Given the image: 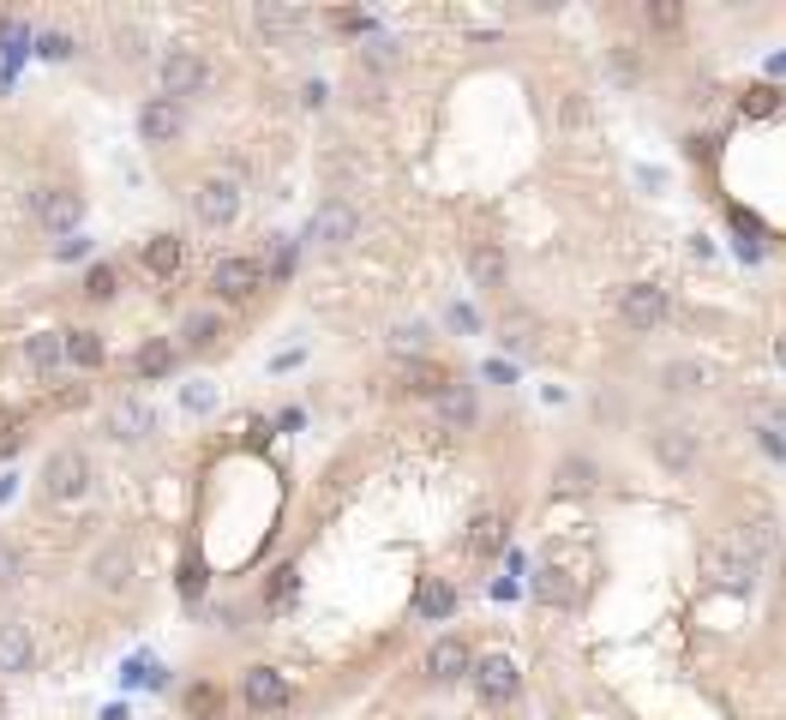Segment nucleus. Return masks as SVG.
I'll return each mask as SVG.
<instances>
[{
    "label": "nucleus",
    "mask_w": 786,
    "mask_h": 720,
    "mask_svg": "<svg viewBox=\"0 0 786 720\" xmlns=\"http://www.w3.org/2000/svg\"><path fill=\"white\" fill-rule=\"evenodd\" d=\"M156 73H163V97L181 108H186V97H205L210 90V61L198 49H168Z\"/></svg>",
    "instance_id": "1"
},
{
    "label": "nucleus",
    "mask_w": 786,
    "mask_h": 720,
    "mask_svg": "<svg viewBox=\"0 0 786 720\" xmlns=\"http://www.w3.org/2000/svg\"><path fill=\"white\" fill-rule=\"evenodd\" d=\"M648 450H655V463L672 468V475H691L696 463H703V433L684 421H660L655 433H648Z\"/></svg>",
    "instance_id": "2"
},
{
    "label": "nucleus",
    "mask_w": 786,
    "mask_h": 720,
    "mask_svg": "<svg viewBox=\"0 0 786 720\" xmlns=\"http://www.w3.org/2000/svg\"><path fill=\"white\" fill-rule=\"evenodd\" d=\"M703 577H709L714 589H726V594H750V589H757V565H750L726 535L703 547Z\"/></svg>",
    "instance_id": "3"
},
{
    "label": "nucleus",
    "mask_w": 786,
    "mask_h": 720,
    "mask_svg": "<svg viewBox=\"0 0 786 720\" xmlns=\"http://www.w3.org/2000/svg\"><path fill=\"white\" fill-rule=\"evenodd\" d=\"M355 234H361V210L348 205V198H324L307 222V241L319 246V253H343Z\"/></svg>",
    "instance_id": "4"
},
{
    "label": "nucleus",
    "mask_w": 786,
    "mask_h": 720,
    "mask_svg": "<svg viewBox=\"0 0 786 720\" xmlns=\"http://www.w3.org/2000/svg\"><path fill=\"white\" fill-rule=\"evenodd\" d=\"M85 487H91V457L78 445L49 450V463H42V492H49V499H85Z\"/></svg>",
    "instance_id": "5"
},
{
    "label": "nucleus",
    "mask_w": 786,
    "mask_h": 720,
    "mask_svg": "<svg viewBox=\"0 0 786 720\" xmlns=\"http://www.w3.org/2000/svg\"><path fill=\"white\" fill-rule=\"evenodd\" d=\"M30 205H37V222L49 234H78V222H85V198L73 193V187H37V193H30Z\"/></svg>",
    "instance_id": "6"
},
{
    "label": "nucleus",
    "mask_w": 786,
    "mask_h": 720,
    "mask_svg": "<svg viewBox=\"0 0 786 720\" xmlns=\"http://www.w3.org/2000/svg\"><path fill=\"white\" fill-rule=\"evenodd\" d=\"M193 210L205 229H229L234 217H241V180L234 175H210L205 187L193 193Z\"/></svg>",
    "instance_id": "7"
},
{
    "label": "nucleus",
    "mask_w": 786,
    "mask_h": 720,
    "mask_svg": "<svg viewBox=\"0 0 786 720\" xmlns=\"http://www.w3.org/2000/svg\"><path fill=\"white\" fill-rule=\"evenodd\" d=\"M672 312V300H667V288H655V283H631V288H619V319L631 324V331H655L660 319Z\"/></svg>",
    "instance_id": "8"
},
{
    "label": "nucleus",
    "mask_w": 786,
    "mask_h": 720,
    "mask_svg": "<svg viewBox=\"0 0 786 720\" xmlns=\"http://www.w3.org/2000/svg\"><path fill=\"white\" fill-rule=\"evenodd\" d=\"M258 283H265V265H258V258H246V253L222 258V265L210 270V288H217V300H246V295H258Z\"/></svg>",
    "instance_id": "9"
},
{
    "label": "nucleus",
    "mask_w": 786,
    "mask_h": 720,
    "mask_svg": "<svg viewBox=\"0 0 786 720\" xmlns=\"http://www.w3.org/2000/svg\"><path fill=\"white\" fill-rule=\"evenodd\" d=\"M475 691H480V703H511L516 691H523V672H516V660L511 655H487V660H475Z\"/></svg>",
    "instance_id": "10"
},
{
    "label": "nucleus",
    "mask_w": 786,
    "mask_h": 720,
    "mask_svg": "<svg viewBox=\"0 0 786 720\" xmlns=\"http://www.w3.org/2000/svg\"><path fill=\"white\" fill-rule=\"evenodd\" d=\"M91 582H96L103 594H127V589H132V547H127V540H108V547H96Z\"/></svg>",
    "instance_id": "11"
},
{
    "label": "nucleus",
    "mask_w": 786,
    "mask_h": 720,
    "mask_svg": "<svg viewBox=\"0 0 786 720\" xmlns=\"http://www.w3.org/2000/svg\"><path fill=\"white\" fill-rule=\"evenodd\" d=\"M241 703L258 708V715L288 708V679H283L276 667H246V672H241Z\"/></svg>",
    "instance_id": "12"
},
{
    "label": "nucleus",
    "mask_w": 786,
    "mask_h": 720,
    "mask_svg": "<svg viewBox=\"0 0 786 720\" xmlns=\"http://www.w3.org/2000/svg\"><path fill=\"white\" fill-rule=\"evenodd\" d=\"M186 132V108L168 103V97H151V103L139 108V139L144 144H175Z\"/></svg>",
    "instance_id": "13"
},
{
    "label": "nucleus",
    "mask_w": 786,
    "mask_h": 720,
    "mask_svg": "<svg viewBox=\"0 0 786 720\" xmlns=\"http://www.w3.org/2000/svg\"><path fill=\"white\" fill-rule=\"evenodd\" d=\"M475 672V648L463 643V637H439V643L426 648V679H439V684H456Z\"/></svg>",
    "instance_id": "14"
},
{
    "label": "nucleus",
    "mask_w": 786,
    "mask_h": 720,
    "mask_svg": "<svg viewBox=\"0 0 786 720\" xmlns=\"http://www.w3.org/2000/svg\"><path fill=\"white\" fill-rule=\"evenodd\" d=\"M103 426L120 438V445H132V438H151L156 433V409H151V402H139V397H115V402H108V414H103Z\"/></svg>",
    "instance_id": "15"
},
{
    "label": "nucleus",
    "mask_w": 786,
    "mask_h": 720,
    "mask_svg": "<svg viewBox=\"0 0 786 720\" xmlns=\"http://www.w3.org/2000/svg\"><path fill=\"white\" fill-rule=\"evenodd\" d=\"M726 540H733V547L750 558V565H762L769 553H781V528H774V516H762V511H757V516H745V523H738Z\"/></svg>",
    "instance_id": "16"
},
{
    "label": "nucleus",
    "mask_w": 786,
    "mask_h": 720,
    "mask_svg": "<svg viewBox=\"0 0 786 720\" xmlns=\"http://www.w3.org/2000/svg\"><path fill=\"white\" fill-rule=\"evenodd\" d=\"M181 258H186V241H181V234H151V241L139 246V265L151 270V277H175V270H181Z\"/></svg>",
    "instance_id": "17"
},
{
    "label": "nucleus",
    "mask_w": 786,
    "mask_h": 720,
    "mask_svg": "<svg viewBox=\"0 0 786 720\" xmlns=\"http://www.w3.org/2000/svg\"><path fill=\"white\" fill-rule=\"evenodd\" d=\"M456 613V589L444 577H421V589H414V618H426V625H439V618Z\"/></svg>",
    "instance_id": "18"
},
{
    "label": "nucleus",
    "mask_w": 786,
    "mask_h": 720,
    "mask_svg": "<svg viewBox=\"0 0 786 720\" xmlns=\"http://www.w3.org/2000/svg\"><path fill=\"white\" fill-rule=\"evenodd\" d=\"M468 277H475V288H504L511 283V265H504V253L492 241H475L468 246Z\"/></svg>",
    "instance_id": "19"
},
{
    "label": "nucleus",
    "mask_w": 786,
    "mask_h": 720,
    "mask_svg": "<svg viewBox=\"0 0 786 720\" xmlns=\"http://www.w3.org/2000/svg\"><path fill=\"white\" fill-rule=\"evenodd\" d=\"M37 660V643H30V625H0V672H30Z\"/></svg>",
    "instance_id": "20"
},
{
    "label": "nucleus",
    "mask_w": 786,
    "mask_h": 720,
    "mask_svg": "<svg viewBox=\"0 0 786 720\" xmlns=\"http://www.w3.org/2000/svg\"><path fill=\"white\" fill-rule=\"evenodd\" d=\"M181 367V348L168 343V336H151V343H139V355H132V373L139 378H168Z\"/></svg>",
    "instance_id": "21"
},
{
    "label": "nucleus",
    "mask_w": 786,
    "mask_h": 720,
    "mask_svg": "<svg viewBox=\"0 0 786 720\" xmlns=\"http://www.w3.org/2000/svg\"><path fill=\"white\" fill-rule=\"evenodd\" d=\"M253 18H258V30H265L271 42H295L300 30H307V13H300V7H276V0H265Z\"/></svg>",
    "instance_id": "22"
},
{
    "label": "nucleus",
    "mask_w": 786,
    "mask_h": 720,
    "mask_svg": "<svg viewBox=\"0 0 786 720\" xmlns=\"http://www.w3.org/2000/svg\"><path fill=\"white\" fill-rule=\"evenodd\" d=\"M504 540H511V528H504L499 511H480L475 523H468V553H475V558H499Z\"/></svg>",
    "instance_id": "23"
},
{
    "label": "nucleus",
    "mask_w": 786,
    "mask_h": 720,
    "mask_svg": "<svg viewBox=\"0 0 786 720\" xmlns=\"http://www.w3.org/2000/svg\"><path fill=\"white\" fill-rule=\"evenodd\" d=\"M709 385V367H703V360H667V367H660V390H667V397H691V390H703Z\"/></svg>",
    "instance_id": "24"
},
{
    "label": "nucleus",
    "mask_w": 786,
    "mask_h": 720,
    "mask_svg": "<svg viewBox=\"0 0 786 720\" xmlns=\"http://www.w3.org/2000/svg\"><path fill=\"white\" fill-rule=\"evenodd\" d=\"M61 343H66V360H73V367H85V373H96V367L108 360V343L96 331H85V324H78V331H66Z\"/></svg>",
    "instance_id": "25"
},
{
    "label": "nucleus",
    "mask_w": 786,
    "mask_h": 720,
    "mask_svg": "<svg viewBox=\"0 0 786 720\" xmlns=\"http://www.w3.org/2000/svg\"><path fill=\"white\" fill-rule=\"evenodd\" d=\"M433 402H439V421L444 426H475V385H456V378H451Z\"/></svg>",
    "instance_id": "26"
},
{
    "label": "nucleus",
    "mask_w": 786,
    "mask_h": 720,
    "mask_svg": "<svg viewBox=\"0 0 786 720\" xmlns=\"http://www.w3.org/2000/svg\"><path fill=\"white\" fill-rule=\"evenodd\" d=\"M451 385V378H444V367H433V360H402V390H421V397H439V390Z\"/></svg>",
    "instance_id": "27"
},
{
    "label": "nucleus",
    "mask_w": 786,
    "mask_h": 720,
    "mask_svg": "<svg viewBox=\"0 0 786 720\" xmlns=\"http://www.w3.org/2000/svg\"><path fill=\"white\" fill-rule=\"evenodd\" d=\"M25 360L37 367V373H61V360H66V343L54 331H37V336H25Z\"/></svg>",
    "instance_id": "28"
},
{
    "label": "nucleus",
    "mask_w": 786,
    "mask_h": 720,
    "mask_svg": "<svg viewBox=\"0 0 786 720\" xmlns=\"http://www.w3.org/2000/svg\"><path fill=\"white\" fill-rule=\"evenodd\" d=\"M594 480H601V468H594L589 457H565V463H558V475H553V487L558 492H589Z\"/></svg>",
    "instance_id": "29"
},
{
    "label": "nucleus",
    "mask_w": 786,
    "mask_h": 720,
    "mask_svg": "<svg viewBox=\"0 0 786 720\" xmlns=\"http://www.w3.org/2000/svg\"><path fill=\"white\" fill-rule=\"evenodd\" d=\"M397 61H402L397 37H366L361 42V73H390Z\"/></svg>",
    "instance_id": "30"
},
{
    "label": "nucleus",
    "mask_w": 786,
    "mask_h": 720,
    "mask_svg": "<svg viewBox=\"0 0 786 720\" xmlns=\"http://www.w3.org/2000/svg\"><path fill=\"white\" fill-rule=\"evenodd\" d=\"M181 336H186V348H217V336H222V319H217V312H186Z\"/></svg>",
    "instance_id": "31"
},
{
    "label": "nucleus",
    "mask_w": 786,
    "mask_h": 720,
    "mask_svg": "<svg viewBox=\"0 0 786 720\" xmlns=\"http://www.w3.org/2000/svg\"><path fill=\"white\" fill-rule=\"evenodd\" d=\"M529 589H534V601H546V606H565V601H570L565 570H553V565H541V570H534V582H529Z\"/></svg>",
    "instance_id": "32"
},
{
    "label": "nucleus",
    "mask_w": 786,
    "mask_h": 720,
    "mask_svg": "<svg viewBox=\"0 0 786 720\" xmlns=\"http://www.w3.org/2000/svg\"><path fill=\"white\" fill-rule=\"evenodd\" d=\"M120 295V270L115 265H91L85 270V300H115Z\"/></svg>",
    "instance_id": "33"
},
{
    "label": "nucleus",
    "mask_w": 786,
    "mask_h": 720,
    "mask_svg": "<svg viewBox=\"0 0 786 720\" xmlns=\"http://www.w3.org/2000/svg\"><path fill=\"white\" fill-rule=\"evenodd\" d=\"M426 336H433V331H426L421 319H414V324H397V331H390V348H397L402 360H421L426 355Z\"/></svg>",
    "instance_id": "34"
},
{
    "label": "nucleus",
    "mask_w": 786,
    "mask_h": 720,
    "mask_svg": "<svg viewBox=\"0 0 786 720\" xmlns=\"http://www.w3.org/2000/svg\"><path fill=\"white\" fill-rule=\"evenodd\" d=\"M606 66H613V78H619V85H636V78H643V61H636L631 42H619V49L606 54Z\"/></svg>",
    "instance_id": "35"
},
{
    "label": "nucleus",
    "mask_w": 786,
    "mask_h": 720,
    "mask_svg": "<svg viewBox=\"0 0 786 720\" xmlns=\"http://www.w3.org/2000/svg\"><path fill=\"white\" fill-rule=\"evenodd\" d=\"M186 715H193V720L198 715H205V720L222 715V691H217V684H193V691H186Z\"/></svg>",
    "instance_id": "36"
},
{
    "label": "nucleus",
    "mask_w": 786,
    "mask_h": 720,
    "mask_svg": "<svg viewBox=\"0 0 786 720\" xmlns=\"http://www.w3.org/2000/svg\"><path fill=\"white\" fill-rule=\"evenodd\" d=\"M643 18H648V30H679L684 25V7H672V0H648Z\"/></svg>",
    "instance_id": "37"
},
{
    "label": "nucleus",
    "mask_w": 786,
    "mask_h": 720,
    "mask_svg": "<svg viewBox=\"0 0 786 720\" xmlns=\"http://www.w3.org/2000/svg\"><path fill=\"white\" fill-rule=\"evenodd\" d=\"M18 570H25V558H18V547H13V540H0V594H7V589H13V582H18Z\"/></svg>",
    "instance_id": "38"
},
{
    "label": "nucleus",
    "mask_w": 786,
    "mask_h": 720,
    "mask_svg": "<svg viewBox=\"0 0 786 720\" xmlns=\"http://www.w3.org/2000/svg\"><path fill=\"white\" fill-rule=\"evenodd\" d=\"M181 601L186 606L205 601V565H181Z\"/></svg>",
    "instance_id": "39"
},
{
    "label": "nucleus",
    "mask_w": 786,
    "mask_h": 720,
    "mask_svg": "<svg viewBox=\"0 0 786 720\" xmlns=\"http://www.w3.org/2000/svg\"><path fill=\"white\" fill-rule=\"evenodd\" d=\"M504 348L529 355V348H534V324H529V319H511V324H504Z\"/></svg>",
    "instance_id": "40"
},
{
    "label": "nucleus",
    "mask_w": 786,
    "mask_h": 720,
    "mask_svg": "<svg viewBox=\"0 0 786 720\" xmlns=\"http://www.w3.org/2000/svg\"><path fill=\"white\" fill-rule=\"evenodd\" d=\"M37 54H42V61H73V37L49 30V37H37Z\"/></svg>",
    "instance_id": "41"
},
{
    "label": "nucleus",
    "mask_w": 786,
    "mask_h": 720,
    "mask_svg": "<svg viewBox=\"0 0 786 720\" xmlns=\"http://www.w3.org/2000/svg\"><path fill=\"white\" fill-rule=\"evenodd\" d=\"M295 258H300L295 241H276L271 246V277H288V270H295Z\"/></svg>",
    "instance_id": "42"
},
{
    "label": "nucleus",
    "mask_w": 786,
    "mask_h": 720,
    "mask_svg": "<svg viewBox=\"0 0 786 720\" xmlns=\"http://www.w3.org/2000/svg\"><path fill=\"white\" fill-rule=\"evenodd\" d=\"M210 402H217V390H210V385H186V409H193V414H205Z\"/></svg>",
    "instance_id": "43"
},
{
    "label": "nucleus",
    "mask_w": 786,
    "mask_h": 720,
    "mask_svg": "<svg viewBox=\"0 0 786 720\" xmlns=\"http://www.w3.org/2000/svg\"><path fill=\"white\" fill-rule=\"evenodd\" d=\"M85 253H91V241H85V234H66V241H61V258H85Z\"/></svg>",
    "instance_id": "44"
},
{
    "label": "nucleus",
    "mask_w": 786,
    "mask_h": 720,
    "mask_svg": "<svg viewBox=\"0 0 786 720\" xmlns=\"http://www.w3.org/2000/svg\"><path fill=\"white\" fill-rule=\"evenodd\" d=\"M451 324H456V331H480L475 307H451Z\"/></svg>",
    "instance_id": "45"
},
{
    "label": "nucleus",
    "mask_w": 786,
    "mask_h": 720,
    "mask_svg": "<svg viewBox=\"0 0 786 720\" xmlns=\"http://www.w3.org/2000/svg\"><path fill=\"white\" fill-rule=\"evenodd\" d=\"M288 589H295V570H276V582H271V601H288Z\"/></svg>",
    "instance_id": "46"
},
{
    "label": "nucleus",
    "mask_w": 786,
    "mask_h": 720,
    "mask_svg": "<svg viewBox=\"0 0 786 720\" xmlns=\"http://www.w3.org/2000/svg\"><path fill=\"white\" fill-rule=\"evenodd\" d=\"M565 120H570V127H582V120H589V103H582V97H570V103H565Z\"/></svg>",
    "instance_id": "47"
},
{
    "label": "nucleus",
    "mask_w": 786,
    "mask_h": 720,
    "mask_svg": "<svg viewBox=\"0 0 786 720\" xmlns=\"http://www.w3.org/2000/svg\"><path fill=\"white\" fill-rule=\"evenodd\" d=\"M18 445H25V433H13V426H7V433H0V457H18Z\"/></svg>",
    "instance_id": "48"
},
{
    "label": "nucleus",
    "mask_w": 786,
    "mask_h": 720,
    "mask_svg": "<svg viewBox=\"0 0 786 720\" xmlns=\"http://www.w3.org/2000/svg\"><path fill=\"white\" fill-rule=\"evenodd\" d=\"M774 360H781V367H786V331L774 336Z\"/></svg>",
    "instance_id": "49"
},
{
    "label": "nucleus",
    "mask_w": 786,
    "mask_h": 720,
    "mask_svg": "<svg viewBox=\"0 0 786 720\" xmlns=\"http://www.w3.org/2000/svg\"><path fill=\"white\" fill-rule=\"evenodd\" d=\"M781 594H786V553H781Z\"/></svg>",
    "instance_id": "50"
},
{
    "label": "nucleus",
    "mask_w": 786,
    "mask_h": 720,
    "mask_svg": "<svg viewBox=\"0 0 786 720\" xmlns=\"http://www.w3.org/2000/svg\"><path fill=\"white\" fill-rule=\"evenodd\" d=\"M0 720H7V691H0Z\"/></svg>",
    "instance_id": "51"
}]
</instances>
